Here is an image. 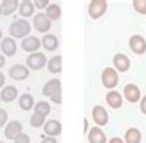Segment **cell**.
I'll use <instances>...</instances> for the list:
<instances>
[{"label": "cell", "instance_id": "obj_1", "mask_svg": "<svg viewBox=\"0 0 146 143\" xmlns=\"http://www.w3.org/2000/svg\"><path fill=\"white\" fill-rule=\"evenodd\" d=\"M30 31H31V27L28 20L25 19H17L9 27V34L13 36V39H25V37H28Z\"/></svg>", "mask_w": 146, "mask_h": 143}, {"label": "cell", "instance_id": "obj_2", "mask_svg": "<svg viewBox=\"0 0 146 143\" xmlns=\"http://www.w3.org/2000/svg\"><path fill=\"white\" fill-rule=\"evenodd\" d=\"M42 93L45 96H50L51 101L56 104H61V81L59 79H51L48 81L47 84L44 86L42 89Z\"/></svg>", "mask_w": 146, "mask_h": 143}, {"label": "cell", "instance_id": "obj_3", "mask_svg": "<svg viewBox=\"0 0 146 143\" xmlns=\"http://www.w3.org/2000/svg\"><path fill=\"white\" fill-rule=\"evenodd\" d=\"M47 64V58H45L44 53L40 51H36V53H31L28 58H27V67L31 69V70H40V69L45 67Z\"/></svg>", "mask_w": 146, "mask_h": 143}, {"label": "cell", "instance_id": "obj_4", "mask_svg": "<svg viewBox=\"0 0 146 143\" xmlns=\"http://www.w3.org/2000/svg\"><path fill=\"white\" fill-rule=\"evenodd\" d=\"M107 9V2L106 0H92L89 3V16L92 19H100Z\"/></svg>", "mask_w": 146, "mask_h": 143}, {"label": "cell", "instance_id": "obj_5", "mask_svg": "<svg viewBox=\"0 0 146 143\" xmlns=\"http://www.w3.org/2000/svg\"><path fill=\"white\" fill-rule=\"evenodd\" d=\"M101 81H103V86L107 87V89H113L117 84H118V75L113 69L107 67L103 70V75H101Z\"/></svg>", "mask_w": 146, "mask_h": 143}, {"label": "cell", "instance_id": "obj_6", "mask_svg": "<svg viewBox=\"0 0 146 143\" xmlns=\"http://www.w3.org/2000/svg\"><path fill=\"white\" fill-rule=\"evenodd\" d=\"M9 76H11V79H16V81H23L30 76V69L23 64H14L9 69Z\"/></svg>", "mask_w": 146, "mask_h": 143}, {"label": "cell", "instance_id": "obj_7", "mask_svg": "<svg viewBox=\"0 0 146 143\" xmlns=\"http://www.w3.org/2000/svg\"><path fill=\"white\" fill-rule=\"evenodd\" d=\"M33 25H34V28H36V31H40V33H47V31L51 28V20L47 17V14H44V13H39V14L34 16Z\"/></svg>", "mask_w": 146, "mask_h": 143}, {"label": "cell", "instance_id": "obj_8", "mask_svg": "<svg viewBox=\"0 0 146 143\" xmlns=\"http://www.w3.org/2000/svg\"><path fill=\"white\" fill-rule=\"evenodd\" d=\"M92 118L96 123V126H106L107 121H109V115H107V110L104 109L103 106H95L92 109Z\"/></svg>", "mask_w": 146, "mask_h": 143}, {"label": "cell", "instance_id": "obj_9", "mask_svg": "<svg viewBox=\"0 0 146 143\" xmlns=\"http://www.w3.org/2000/svg\"><path fill=\"white\" fill-rule=\"evenodd\" d=\"M129 47H131V50L134 51L135 55H143L146 51V41H145V37L140 36V34L132 36L129 39Z\"/></svg>", "mask_w": 146, "mask_h": 143}, {"label": "cell", "instance_id": "obj_10", "mask_svg": "<svg viewBox=\"0 0 146 143\" xmlns=\"http://www.w3.org/2000/svg\"><path fill=\"white\" fill-rule=\"evenodd\" d=\"M22 131H23L22 123L17 121V120H13L11 123H8V124H6V128H5V137L9 138V140H14L17 135L22 134Z\"/></svg>", "mask_w": 146, "mask_h": 143}, {"label": "cell", "instance_id": "obj_11", "mask_svg": "<svg viewBox=\"0 0 146 143\" xmlns=\"http://www.w3.org/2000/svg\"><path fill=\"white\" fill-rule=\"evenodd\" d=\"M0 48H2V53L5 55V56H14L16 51H17V44H16V41L9 36V37L2 39Z\"/></svg>", "mask_w": 146, "mask_h": 143}, {"label": "cell", "instance_id": "obj_12", "mask_svg": "<svg viewBox=\"0 0 146 143\" xmlns=\"http://www.w3.org/2000/svg\"><path fill=\"white\" fill-rule=\"evenodd\" d=\"M113 67H115L118 72H121V73L127 72V70H129V67H131L129 58H127L126 55H123V53L115 55V56H113Z\"/></svg>", "mask_w": 146, "mask_h": 143}, {"label": "cell", "instance_id": "obj_13", "mask_svg": "<svg viewBox=\"0 0 146 143\" xmlns=\"http://www.w3.org/2000/svg\"><path fill=\"white\" fill-rule=\"evenodd\" d=\"M123 93H124V98L129 101V103H137V101H140V98H141L140 89L135 84H127L124 87Z\"/></svg>", "mask_w": 146, "mask_h": 143}, {"label": "cell", "instance_id": "obj_14", "mask_svg": "<svg viewBox=\"0 0 146 143\" xmlns=\"http://www.w3.org/2000/svg\"><path fill=\"white\" fill-rule=\"evenodd\" d=\"M40 41L37 39V37H34V36H28V37H25V39L22 41V48H23V51H28V53H36L37 50H39V47H40Z\"/></svg>", "mask_w": 146, "mask_h": 143}, {"label": "cell", "instance_id": "obj_15", "mask_svg": "<svg viewBox=\"0 0 146 143\" xmlns=\"http://www.w3.org/2000/svg\"><path fill=\"white\" fill-rule=\"evenodd\" d=\"M44 131L48 137H58L61 135V123L58 120H50L44 124Z\"/></svg>", "mask_w": 146, "mask_h": 143}, {"label": "cell", "instance_id": "obj_16", "mask_svg": "<svg viewBox=\"0 0 146 143\" xmlns=\"http://www.w3.org/2000/svg\"><path fill=\"white\" fill-rule=\"evenodd\" d=\"M89 143H107L106 142V134L100 126H95L89 131Z\"/></svg>", "mask_w": 146, "mask_h": 143}, {"label": "cell", "instance_id": "obj_17", "mask_svg": "<svg viewBox=\"0 0 146 143\" xmlns=\"http://www.w3.org/2000/svg\"><path fill=\"white\" fill-rule=\"evenodd\" d=\"M17 98V89L14 86H5L2 89V93H0V100L3 103H11Z\"/></svg>", "mask_w": 146, "mask_h": 143}, {"label": "cell", "instance_id": "obj_18", "mask_svg": "<svg viewBox=\"0 0 146 143\" xmlns=\"http://www.w3.org/2000/svg\"><path fill=\"white\" fill-rule=\"evenodd\" d=\"M40 44H42V47L48 51H54L59 47V41L54 34H45L42 37V41H40Z\"/></svg>", "mask_w": 146, "mask_h": 143}, {"label": "cell", "instance_id": "obj_19", "mask_svg": "<svg viewBox=\"0 0 146 143\" xmlns=\"http://www.w3.org/2000/svg\"><path fill=\"white\" fill-rule=\"evenodd\" d=\"M106 101L109 103V106L112 107V109H118V107H121V104H123V96H121V93L112 90V92H109L106 95Z\"/></svg>", "mask_w": 146, "mask_h": 143}, {"label": "cell", "instance_id": "obj_20", "mask_svg": "<svg viewBox=\"0 0 146 143\" xmlns=\"http://www.w3.org/2000/svg\"><path fill=\"white\" fill-rule=\"evenodd\" d=\"M19 5L20 3L17 2V0H3V2L0 3V6H2V14L3 16H11L13 13L19 8Z\"/></svg>", "mask_w": 146, "mask_h": 143}, {"label": "cell", "instance_id": "obj_21", "mask_svg": "<svg viewBox=\"0 0 146 143\" xmlns=\"http://www.w3.org/2000/svg\"><path fill=\"white\" fill-rule=\"evenodd\" d=\"M141 142V132L137 128H131L124 134V143H140Z\"/></svg>", "mask_w": 146, "mask_h": 143}, {"label": "cell", "instance_id": "obj_22", "mask_svg": "<svg viewBox=\"0 0 146 143\" xmlns=\"http://www.w3.org/2000/svg\"><path fill=\"white\" fill-rule=\"evenodd\" d=\"M19 13L20 16L25 19V17H31L34 14V3L30 2V0H25V2H22L19 5Z\"/></svg>", "mask_w": 146, "mask_h": 143}, {"label": "cell", "instance_id": "obj_23", "mask_svg": "<svg viewBox=\"0 0 146 143\" xmlns=\"http://www.w3.org/2000/svg\"><path fill=\"white\" fill-rule=\"evenodd\" d=\"M19 106L22 110H30L34 107V98L30 95V93H23L19 98Z\"/></svg>", "mask_w": 146, "mask_h": 143}, {"label": "cell", "instance_id": "obj_24", "mask_svg": "<svg viewBox=\"0 0 146 143\" xmlns=\"http://www.w3.org/2000/svg\"><path fill=\"white\" fill-rule=\"evenodd\" d=\"M47 17L50 20H58L61 19V6L58 3H50L47 8Z\"/></svg>", "mask_w": 146, "mask_h": 143}, {"label": "cell", "instance_id": "obj_25", "mask_svg": "<svg viewBox=\"0 0 146 143\" xmlns=\"http://www.w3.org/2000/svg\"><path fill=\"white\" fill-rule=\"evenodd\" d=\"M62 69V59L61 56H53L48 61V72L51 73H61Z\"/></svg>", "mask_w": 146, "mask_h": 143}, {"label": "cell", "instance_id": "obj_26", "mask_svg": "<svg viewBox=\"0 0 146 143\" xmlns=\"http://www.w3.org/2000/svg\"><path fill=\"white\" fill-rule=\"evenodd\" d=\"M50 112H51V106L47 103V101H39V103H36V106H34V114H39V115H42V117H47Z\"/></svg>", "mask_w": 146, "mask_h": 143}, {"label": "cell", "instance_id": "obj_27", "mask_svg": "<svg viewBox=\"0 0 146 143\" xmlns=\"http://www.w3.org/2000/svg\"><path fill=\"white\" fill-rule=\"evenodd\" d=\"M30 124L33 128H40V126L45 124V118L42 117V115H39V114H34L33 117L30 118Z\"/></svg>", "mask_w": 146, "mask_h": 143}, {"label": "cell", "instance_id": "obj_28", "mask_svg": "<svg viewBox=\"0 0 146 143\" xmlns=\"http://www.w3.org/2000/svg\"><path fill=\"white\" fill-rule=\"evenodd\" d=\"M132 6L137 13L140 14H146V0H134L132 2Z\"/></svg>", "mask_w": 146, "mask_h": 143}, {"label": "cell", "instance_id": "obj_29", "mask_svg": "<svg viewBox=\"0 0 146 143\" xmlns=\"http://www.w3.org/2000/svg\"><path fill=\"white\" fill-rule=\"evenodd\" d=\"M6 121H8V112L5 109H0V128L5 126Z\"/></svg>", "mask_w": 146, "mask_h": 143}, {"label": "cell", "instance_id": "obj_30", "mask_svg": "<svg viewBox=\"0 0 146 143\" xmlns=\"http://www.w3.org/2000/svg\"><path fill=\"white\" fill-rule=\"evenodd\" d=\"M14 143H30V137L22 132L20 135H17V137L14 138Z\"/></svg>", "mask_w": 146, "mask_h": 143}, {"label": "cell", "instance_id": "obj_31", "mask_svg": "<svg viewBox=\"0 0 146 143\" xmlns=\"http://www.w3.org/2000/svg\"><path fill=\"white\" fill-rule=\"evenodd\" d=\"M48 5H50L48 0H36V2H34V6H36V8H48Z\"/></svg>", "mask_w": 146, "mask_h": 143}, {"label": "cell", "instance_id": "obj_32", "mask_svg": "<svg viewBox=\"0 0 146 143\" xmlns=\"http://www.w3.org/2000/svg\"><path fill=\"white\" fill-rule=\"evenodd\" d=\"M40 143H58V140L54 137H48V135H47V137L42 138V142H40Z\"/></svg>", "mask_w": 146, "mask_h": 143}, {"label": "cell", "instance_id": "obj_33", "mask_svg": "<svg viewBox=\"0 0 146 143\" xmlns=\"http://www.w3.org/2000/svg\"><path fill=\"white\" fill-rule=\"evenodd\" d=\"M140 109H141V112L146 115V96H143V98L140 100Z\"/></svg>", "mask_w": 146, "mask_h": 143}, {"label": "cell", "instance_id": "obj_34", "mask_svg": "<svg viewBox=\"0 0 146 143\" xmlns=\"http://www.w3.org/2000/svg\"><path fill=\"white\" fill-rule=\"evenodd\" d=\"M3 87H5V75L0 72V89H3Z\"/></svg>", "mask_w": 146, "mask_h": 143}, {"label": "cell", "instance_id": "obj_35", "mask_svg": "<svg viewBox=\"0 0 146 143\" xmlns=\"http://www.w3.org/2000/svg\"><path fill=\"white\" fill-rule=\"evenodd\" d=\"M109 143H123V140H121V138H118V137H113V138H110Z\"/></svg>", "mask_w": 146, "mask_h": 143}, {"label": "cell", "instance_id": "obj_36", "mask_svg": "<svg viewBox=\"0 0 146 143\" xmlns=\"http://www.w3.org/2000/svg\"><path fill=\"white\" fill-rule=\"evenodd\" d=\"M5 62H6V59H5V56H3V55H0V69H2L3 65H5Z\"/></svg>", "mask_w": 146, "mask_h": 143}, {"label": "cell", "instance_id": "obj_37", "mask_svg": "<svg viewBox=\"0 0 146 143\" xmlns=\"http://www.w3.org/2000/svg\"><path fill=\"white\" fill-rule=\"evenodd\" d=\"M86 131H89V121L87 120H84V132Z\"/></svg>", "mask_w": 146, "mask_h": 143}, {"label": "cell", "instance_id": "obj_38", "mask_svg": "<svg viewBox=\"0 0 146 143\" xmlns=\"http://www.w3.org/2000/svg\"><path fill=\"white\" fill-rule=\"evenodd\" d=\"M0 16H2V6H0Z\"/></svg>", "mask_w": 146, "mask_h": 143}, {"label": "cell", "instance_id": "obj_39", "mask_svg": "<svg viewBox=\"0 0 146 143\" xmlns=\"http://www.w3.org/2000/svg\"><path fill=\"white\" fill-rule=\"evenodd\" d=\"M0 39H2V30H0Z\"/></svg>", "mask_w": 146, "mask_h": 143}, {"label": "cell", "instance_id": "obj_40", "mask_svg": "<svg viewBox=\"0 0 146 143\" xmlns=\"http://www.w3.org/2000/svg\"><path fill=\"white\" fill-rule=\"evenodd\" d=\"M0 143H3V142H0Z\"/></svg>", "mask_w": 146, "mask_h": 143}]
</instances>
